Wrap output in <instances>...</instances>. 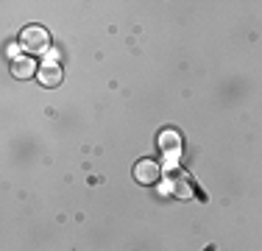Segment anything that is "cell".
I'll use <instances>...</instances> for the list:
<instances>
[{
    "label": "cell",
    "mask_w": 262,
    "mask_h": 251,
    "mask_svg": "<svg viewBox=\"0 0 262 251\" xmlns=\"http://www.w3.org/2000/svg\"><path fill=\"white\" fill-rule=\"evenodd\" d=\"M20 48H23V45H17V42H11V45H9V50H6V53H9L11 59H20V56H17V53H20Z\"/></svg>",
    "instance_id": "obj_7"
},
{
    "label": "cell",
    "mask_w": 262,
    "mask_h": 251,
    "mask_svg": "<svg viewBox=\"0 0 262 251\" xmlns=\"http://www.w3.org/2000/svg\"><path fill=\"white\" fill-rule=\"evenodd\" d=\"M170 184H173V196L176 198H192V187H190V181H187L184 176H176Z\"/></svg>",
    "instance_id": "obj_6"
},
{
    "label": "cell",
    "mask_w": 262,
    "mask_h": 251,
    "mask_svg": "<svg viewBox=\"0 0 262 251\" xmlns=\"http://www.w3.org/2000/svg\"><path fill=\"white\" fill-rule=\"evenodd\" d=\"M11 73H14V78H31L36 73V61L34 59H14Z\"/></svg>",
    "instance_id": "obj_5"
},
{
    "label": "cell",
    "mask_w": 262,
    "mask_h": 251,
    "mask_svg": "<svg viewBox=\"0 0 262 251\" xmlns=\"http://www.w3.org/2000/svg\"><path fill=\"white\" fill-rule=\"evenodd\" d=\"M159 176H162V168H159V162H154V159H142V162L134 165V179L140 181V184H145V187L157 184Z\"/></svg>",
    "instance_id": "obj_2"
},
{
    "label": "cell",
    "mask_w": 262,
    "mask_h": 251,
    "mask_svg": "<svg viewBox=\"0 0 262 251\" xmlns=\"http://www.w3.org/2000/svg\"><path fill=\"white\" fill-rule=\"evenodd\" d=\"M61 75H64V73H61V67L53 65V61H48V65L39 67L36 78H39L42 87H59V84H61Z\"/></svg>",
    "instance_id": "obj_4"
},
{
    "label": "cell",
    "mask_w": 262,
    "mask_h": 251,
    "mask_svg": "<svg viewBox=\"0 0 262 251\" xmlns=\"http://www.w3.org/2000/svg\"><path fill=\"white\" fill-rule=\"evenodd\" d=\"M20 45H23V50H28V53L42 56V53L51 50V36H48V31L39 28V25H28V28H23Z\"/></svg>",
    "instance_id": "obj_1"
},
{
    "label": "cell",
    "mask_w": 262,
    "mask_h": 251,
    "mask_svg": "<svg viewBox=\"0 0 262 251\" xmlns=\"http://www.w3.org/2000/svg\"><path fill=\"white\" fill-rule=\"evenodd\" d=\"M159 148H162V154H165V159L170 162V165H176L182 140H179L176 131H162V134H159Z\"/></svg>",
    "instance_id": "obj_3"
}]
</instances>
